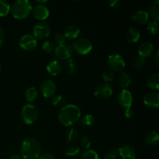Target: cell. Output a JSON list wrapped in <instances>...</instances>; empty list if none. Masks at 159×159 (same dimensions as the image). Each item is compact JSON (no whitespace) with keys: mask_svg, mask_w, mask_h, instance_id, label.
Returning a JSON list of instances; mask_svg holds the SVG:
<instances>
[{"mask_svg":"<svg viewBox=\"0 0 159 159\" xmlns=\"http://www.w3.org/2000/svg\"><path fill=\"white\" fill-rule=\"evenodd\" d=\"M81 117V110L75 104H68L60 109L58 112V120L65 127H71L79 120Z\"/></svg>","mask_w":159,"mask_h":159,"instance_id":"1","label":"cell"},{"mask_svg":"<svg viewBox=\"0 0 159 159\" xmlns=\"http://www.w3.org/2000/svg\"><path fill=\"white\" fill-rule=\"evenodd\" d=\"M41 153V148L38 141L34 138H26L21 144L20 155L23 159H37Z\"/></svg>","mask_w":159,"mask_h":159,"instance_id":"2","label":"cell"},{"mask_svg":"<svg viewBox=\"0 0 159 159\" xmlns=\"http://www.w3.org/2000/svg\"><path fill=\"white\" fill-rule=\"evenodd\" d=\"M33 10V5L29 0H17L11 6L10 11L12 16L17 20L27 18Z\"/></svg>","mask_w":159,"mask_h":159,"instance_id":"3","label":"cell"},{"mask_svg":"<svg viewBox=\"0 0 159 159\" xmlns=\"http://www.w3.org/2000/svg\"><path fill=\"white\" fill-rule=\"evenodd\" d=\"M39 111L33 104H26L21 110V118L26 124L30 125L37 120Z\"/></svg>","mask_w":159,"mask_h":159,"instance_id":"4","label":"cell"},{"mask_svg":"<svg viewBox=\"0 0 159 159\" xmlns=\"http://www.w3.org/2000/svg\"><path fill=\"white\" fill-rule=\"evenodd\" d=\"M107 65L111 71L114 72H123L125 68L126 63L122 56L118 54H113L107 58Z\"/></svg>","mask_w":159,"mask_h":159,"instance_id":"5","label":"cell"},{"mask_svg":"<svg viewBox=\"0 0 159 159\" xmlns=\"http://www.w3.org/2000/svg\"><path fill=\"white\" fill-rule=\"evenodd\" d=\"M51 34V26L48 23L40 21L36 23L33 28V34L36 40H45Z\"/></svg>","mask_w":159,"mask_h":159,"instance_id":"6","label":"cell"},{"mask_svg":"<svg viewBox=\"0 0 159 159\" xmlns=\"http://www.w3.org/2000/svg\"><path fill=\"white\" fill-rule=\"evenodd\" d=\"M71 47H72L73 51L81 55L89 54L93 49V44H92L91 41L85 37L76 39Z\"/></svg>","mask_w":159,"mask_h":159,"instance_id":"7","label":"cell"},{"mask_svg":"<svg viewBox=\"0 0 159 159\" xmlns=\"http://www.w3.org/2000/svg\"><path fill=\"white\" fill-rule=\"evenodd\" d=\"M54 51L56 57L62 61H66L68 59H70L73 54L72 47L69 43H67L57 45L54 48Z\"/></svg>","mask_w":159,"mask_h":159,"instance_id":"8","label":"cell"},{"mask_svg":"<svg viewBox=\"0 0 159 159\" xmlns=\"http://www.w3.org/2000/svg\"><path fill=\"white\" fill-rule=\"evenodd\" d=\"M113 93V89L109 83H101L95 89L94 95L96 98L107 99L111 97Z\"/></svg>","mask_w":159,"mask_h":159,"instance_id":"9","label":"cell"},{"mask_svg":"<svg viewBox=\"0 0 159 159\" xmlns=\"http://www.w3.org/2000/svg\"><path fill=\"white\" fill-rule=\"evenodd\" d=\"M117 102L118 104L122 108H131L132 103H133V96H132V93L128 89H124L118 94Z\"/></svg>","mask_w":159,"mask_h":159,"instance_id":"10","label":"cell"},{"mask_svg":"<svg viewBox=\"0 0 159 159\" xmlns=\"http://www.w3.org/2000/svg\"><path fill=\"white\" fill-rule=\"evenodd\" d=\"M19 45L24 51H33L37 48V40L31 34H25L20 38Z\"/></svg>","mask_w":159,"mask_h":159,"instance_id":"11","label":"cell"},{"mask_svg":"<svg viewBox=\"0 0 159 159\" xmlns=\"http://www.w3.org/2000/svg\"><path fill=\"white\" fill-rule=\"evenodd\" d=\"M40 92L44 98H51L56 93V85L51 79H46L40 84Z\"/></svg>","mask_w":159,"mask_h":159,"instance_id":"12","label":"cell"},{"mask_svg":"<svg viewBox=\"0 0 159 159\" xmlns=\"http://www.w3.org/2000/svg\"><path fill=\"white\" fill-rule=\"evenodd\" d=\"M143 101L144 105L148 108L153 110L158 109L159 106V93L155 91L149 92L144 96Z\"/></svg>","mask_w":159,"mask_h":159,"instance_id":"13","label":"cell"},{"mask_svg":"<svg viewBox=\"0 0 159 159\" xmlns=\"http://www.w3.org/2000/svg\"><path fill=\"white\" fill-rule=\"evenodd\" d=\"M32 12L34 14V17L37 20H40V21L45 20L50 15L49 9L46 6L42 4H38L34 6V7H33Z\"/></svg>","mask_w":159,"mask_h":159,"instance_id":"14","label":"cell"},{"mask_svg":"<svg viewBox=\"0 0 159 159\" xmlns=\"http://www.w3.org/2000/svg\"><path fill=\"white\" fill-rule=\"evenodd\" d=\"M118 155H120L122 159H136L137 153L132 146L124 144L118 148Z\"/></svg>","mask_w":159,"mask_h":159,"instance_id":"15","label":"cell"},{"mask_svg":"<svg viewBox=\"0 0 159 159\" xmlns=\"http://www.w3.org/2000/svg\"><path fill=\"white\" fill-rule=\"evenodd\" d=\"M149 14L148 11L139 9L136 12H134L131 16V19L135 23H139V24H145L149 20Z\"/></svg>","mask_w":159,"mask_h":159,"instance_id":"16","label":"cell"},{"mask_svg":"<svg viewBox=\"0 0 159 159\" xmlns=\"http://www.w3.org/2000/svg\"><path fill=\"white\" fill-rule=\"evenodd\" d=\"M154 51H155V46L153 45V43H152L151 42H144V43H141V46L139 47L138 54L140 57L146 58V57H150L153 54Z\"/></svg>","mask_w":159,"mask_h":159,"instance_id":"17","label":"cell"},{"mask_svg":"<svg viewBox=\"0 0 159 159\" xmlns=\"http://www.w3.org/2000/svg\"><path fill=\"white\" fill-rule=\"evenodd\" d=\"M63 34L65 39L74 40V39L77 38L80 34V28L76 25H70L66 28Z\"/></svg>","mask_w":159,"mask_h":159,"instance_id":"18","label":"cell"},{"mask_svg":"<svg viewBox=\"0 0 159 159\" xmlns=\"http://www.w3.org/2000/svg\"><path fill=\"white\" fill-rule=\"evenodd\" d=\"M47 71L49 74H51V75H57L58 74H60L62 71V65L58 61L54 60L51 61V62L48 63V65H47Z\"/></svg>","mask_w":159,"mask_h":159,"instance_id":"19","label":"cell"},{"mask_svg":"<svg viewBox=\"0 0 159 159\" xmlns=\"http://www.w3.org/2000/svg\"><path fill=\"white\" fill-rule=\"evenodd\" d=\"M141 34H140L139 31L134 27H130L126 33V40L129 42V43H137L139 40Z\"/></svg>","mask_w":159,"mask_h":159,"instance_id":"20","label":"cell"},{"mask_svg":"<svg viewBox=\"0 0 159 159\" xmlns=\"http://www.w3.org/2000/svg\"><path fill=\"white\" fill-rule=\"evenodd\" d=\"M146 144L151 146H155L159 142V134L156 130H152L146 134L144 138Z\"/></svg>","mask_w":159,"mask_h":159,"instance_id":"21","label":"cell"},{"mask_svg":"<svg viewBox=\"0 0 159 159\" xmlns=\"http://www.w3.org/2000/svg\"><path fill=\"white\" fill-rule=\"evenodd\" d=\"M80 124L84 128H90L95 124L96 120L95 117L92 114H85L84 116H81L80 119Z\"/></svg>","mask_w":159,"mask_h":159,"instance_id":"22","label":"cell"},{"mask_svg":"<svg viewBox=\"0 0 159 159\" xmlns=\"http://www.w3.org/2000/svg\"><path fill=\"white\" fill-rule=\"evenodd\" d=\"M132 79L130 77V75L127 72H121L120 74L119 78H118V82H119L120 85L123 88H127V87L130 86L131 84Z\"/></svg>","mask_w":159,"mask_h":159,"instance_id":"23","label":"cell"},{"mask_svg":"<svg viewBox=\"0 0 159 159\" xmlns=\"http://www.w3.org/2000/svg\"><path fill=\"white\" fill-rule=\"evenodd\" d=\"M149 16H152L153 20H158L159 19V0H155L149 7Z\"/></svg>","mask_w":159,"mask_h":159,"instance_id":"24","label":"cell"},{"mask_svg":"<svg viewBox=\"0 0 159 159\" xmlns=\"http://www.w3.org/2000/svg\"><path fill=\"white\" fill-rule=\"evenodd\" d=\"M158 79H159V75L158 73H155V74L149 76L148 79L147 80V85L153 90H156L158 91Z\"/></svg>","mask_w":159,"mask_h":159,"instance_id":"25","label":"cell"},{"mask_svg":"<svg viewBox=\"0 0 159 159\" xmlns=\"http://www.w3.org/2000/svg\"><path fill=\"white\" fill-rule=\"evenodd\" d=\"M79 152H80V148L75 144H71L68 145V147H66L64 154L67 157H75L79 155Z\"/></svg>","mask_w":159,"mask_h":159,"instance_id":"26","label":"cell"},{"mask_svg":"<svg viewBox=\"0 0 159 159\" xmlns=\"http://www.w3.org/2000/svg\"><path fill=\"white\" fill-rule=\"evenodd\" d=\"M64 68H65V71L68 74L72 75L77 70V64L73 59H68V60L65 61V64H64Z\"/></svg>","mask_w":159,"mask_h":159,"instance_id":"27","label":"cell"},{"mask_svg":"<svg viewBox=\"0 0 159 159\" xmlns=\"http://www.w3.org/2000/svg\"><path fill=\"white\" fill-rule=\"evenodd\" d=\"M38 96V92L35 87H30L26 89L25 93V97L26 99L29 102H34Z\"/></svg>","mask_w":159,"mask_h":159,"instance_id":"28","label":"cell"},{"mask_svg":"<svg viewBox=\"0 0 159 159\" xmlns=\"http://www.w3.org/2000/svg\"><path fill=\"white\" fill-rule=\"evenodd\" d=\"M79 137V132H78L77 129L71 127L69 130L67 131L66 133V140L68 143L72 144V143L75 142Z\"/></svg>","mask_w":159,"mask_h":159,"instance_id":"29","label":"cell"},{"mask_svg":"<svg viewBox=\"0 0 159 159\" xmlns=\"http://www.w3.org/2000/svg\"><path fill=\"white\" fill-rule=\"evenodd\" d=\"M81 159H100L99 154L93 149L85 150L81 155Z\"/></svg>","mask_w":159,"mask_h":159,"instance_id":"30","label":"cell"},{"mask_svg":"<svg viewBox=\"0 0 159 159\" xmlns=\"http://www.w3.org/2000/svg\"><path fill=\"white\" fill-rule=\"evenodd\" d=\"M10 4L6 0H0V16H6L10 11Z\"/></svg>","mask_w":159,"mask_h":159,"instance_id":"31","label":"cell"},{"mask_svg":"<svg viewBox=\"0 0 159 159\" xmlns=\"http://www.w3.org/2000/svg\"><path fill=\"white\" fill-rule=\"evenodd\" d=\"M148 30L149 31V33H151L153 35H156L158 33V21L155 20H152L151 21L148 22Z\"/></svg>","mask_w":159,"mask_h":159,"instance_id":"32","label":"cell"},{"mask_svg":"<svg viewBox=\"0 0 159 159\" xmlns=\"http://www.w3.org/2000/svg\"><path fill=\"white\" fill-rule=\"evenodd\" d=\"M66 99L62 95H56V96H53L52 99H51V104L54 107H61L63 106L65 103Z\"/></svg>","mask_w":159,"mask_h":159,"instance_id":"33","label":"cell"},{"mask_svg":"<svg viewBox=\"0 0 159 159\" xmlns=\"http://www.w3.org/2000/svg\"><path fill=\"white\" fill-rule=\"evenodd\" d=\"M133 65L136 69H142L144 65H145V58H143V57H140V56L136 57L134 60L133 61Z\"/></svg>","mask_w":159,"mask_h":159,"instance_id":"34","label":"cell"},{"mask_svg":"<svg viewBox=\"0 0 159 159\" xmlns=\"http://www.w3.org/2000/svg\"><path fill=\"white\" fill-rule=\"evenodd\" d=\"M102 77L104 82H105V83L112 82L113 81V79H114V73L110 71V70H106L102 73Z\"/></svg>","mask_w":159,"mask_h":159,"instance_id":"35","label":"cell"},{"mask_svg":"<svg viewBox=\"0 0 159 159\" xmlns=\"http://www.w3.org/2000/svg\"><path fill=\"white\" fill-rule=\"evenodd\" d=\"M54 47L53 42L51 40H45L42 44V49L45 53H51L54 51Z\"/></svg>","mask_w":159,"mask_h":159,"instance_id":"36","label":"cell"},{"mask_svg":"<svg viewBox=\"0 0 159 159\" xmlns=\"http://www.w3.org/2000/svg\"><path fill=\"white\" fill-rule=\"evenodd\" d=\"M81 145L84 149L88 150L91 147V140L89 136H83L81 139Z\"/></svg>","mask_w":159,"mask_h":159,"instance_id":"37","label":"cell"},{"mask_svg":"<svg viewBox=\"0 0 159 159\" xmlns=\"http://www.w3.org/2000/svg\"><path fill=\"white\" fill-rule=\"evenodd\" d=\"M118 156V148H113L107 154H106L103 159H116Z\"/></svg>","mask_w":159,"mask_h":159,"instance_id":"38","label":"cell"},{"mask_svg":"<svg viewBox=\"0 0 159 159\" xmlns=\"http://www.w3.org/2000/svg\"><path fill=\"white\" fill-rule=\"evenodd\" d=\"M54 42L57 43V45L62 44V43H65V38L64 34H61V33H57V34H56L55 36H54Z\"/></svg>","mask_w":159,"mask_h":159,"instance_id":"39","label":"cell"},{"mask_svg":"<svg viewBox=\"0 0 159 159\" xmlns=\"http://www.w3.org/2000/svg\"><path fill=\"white\" fill-rule=\"evenodd\" d=\"M134 115L133 110L131 108H127L125 109V111H124V116L127 118H131Z\"/></svg>","mask_w":159,"mask_h":159,"instance_id":"40","label":"cell"},{"mask_svg":"<svg viewBox=\"0 0 159 159\" xmlns=\"http://www.w3.org/2000/svg\"><path fill=\"white\" fill-rule=\"evenodd\" d=\"M120 3L121 2L120 0H110V1H109V5L113 8L118 7L120 5Z\"/></svg>","mask_w":159,"mask_h":159,"instance_id":"41","label":"cell"},{"mask_svg":"<svg viewBox=\"0 0 159 159\" xmlns=\"http://www.w3.org/2000/svg\"><path fill=\"white\" fill-rule=\"evenodd\" d=\"M38 159H56V158H54L51 154L44 153L43 154V155H40V157H39Z\"/></svg>","mask_w":159,"mask_h":159,"instance_id":"42","label":"cell"},{"mask_svg":"<svg viewBox=\"0 0 159 159\" xmlns=\"http://www.w3.org/2000/svg\"><path fill=\"white\" fill-rule=\"evenodd\" d=\"M5 40V32L2 28H0V50H1L2 43Z\"/></svg>","mask_w":159,"mask_h":159,"instance_id":"43","label":"cell"},{"mask_svg":"<svg viewBox=\"0 0 159 159\" xmlns=\"http://www.w3.org/2000/svg\"><path fill=\"white\" fill-rule=\"evenodd\" d=\"M9 159H23V157L21 156L20 154H12L10 157H9Z\"/></svg>","mask_w":159,"mask_h":159,"instance_id":"44","label":"cell"},{"mask_svg":"<svg viewBox=\"0 0 159 159\" xmlns=\"http://www.w3.org/2000/svg\"><path fill=\"white\" fill-rule=\"evenodd\" d=\"M158 57H159V52L158 51H156V54H155V64H156L157 66H158V65H159Z\"/></svg>","mask_w":159,"mask_h":159,"instance_id":"45","label":"cell"},{"mask_svg":"<svg viewBox=\"0 0 159 159\" xmlns=\"http://www.w3.org/2000/svg\"><path fill=\"white\" fill-rule=\"evenodd\" d=\"M1 70H2V66H1V65H0V71H1Z\"/></svg>","mask_w":159,"mask_h":159,"instance_id":"46","label":"cell"}]
</instances>
